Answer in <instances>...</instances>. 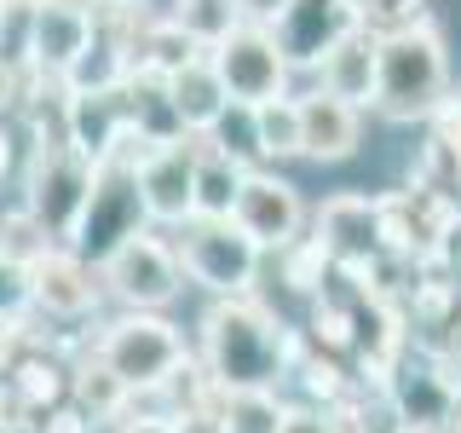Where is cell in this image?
Returning <instances> with one entry per match:
<instances>
[{
  "label": "cell",
  "mask_w": 461,
  "mask_h": 433,
  "mask_svg": "<svg viewBox=\"0 0 461 433\" xmlns=\"http://www.w3.org/2000/svg\"><path fill=\"white\" fill-rule=\"evenodd\" d=\"M300 329H288L259 295L213 300L196 324V358L220 393H277L294 370Z\"/></svg>",
  "instance_id": "cell-1"
},
{
  "label": "cell",
  "mask_w": 461,
  "mask_h": 433,
  "mask_svg": "<svg viewBox=\"0 0 461 433\" xmlns=\"http://www.w3.org/2000/svg\"><path fill=\"white\" fill-rule=\"evenodd\" d=\"M86 358H98V364L139 399V393H150V387H162L167 375L191 358V341H185V329L173 324L167 312H122V318H110V324H98L93 336H86Z\"/></svg>",
  "instance_id": "cell-2"
},
{
  "label": "cell",
  "mask_w": 461,
  "mask_h": 433,
  "mask_svg": "<svg viewBox=\"0 0 461 433\" xmlns=\"http://www.w3.org/2000/svg\"><path fill=\"white\" fill-rule=\"evenodd\" d=\"M450 93V52H444L438 29L403 41H381V64H375V110L386 122H432V110Z\"/></svg>",
  "instance_id": "cell-3"
},
{
  "label": "cell",
  "mask_w": 461,
  "mask_h": 433,
  "mask_svg": "<svg viewBox=\"0 0 461 433\" xmlns=\"http://www.w3.org/2000/svg\"><path fill=\"white\" fill-rule=\"evenodd\" d=\"M93 162L76 144H35L23 168V208L47 226V237L58 249H76L81 220H86V197H93Z\"/></svg>",
  "instance_id": "cell-4"
},
{
  "label": "cell",
  "mask_w": 461,
  "mask_h": 433,
  "mask_svg": "<svg viewBox=\"0 0 461 433\" xmlns=\"http://www.w3.org/2000/svg\"><path fill=\"white\" fill-rule=\"evenodd\" d=\"M98 283H104V300H115L122 312H167L185 295V266L162 231L144 226L98 260Z\"/></svg>",
  "instance_id": "cell-5"
},
{
  "label": "cell",
  "mask_w": 461,
  "mask_h": 433,
  "mask_svg": "<svg viewBox=\"0 0 461 433\" xmlns=\"http://www.w3.org/2000/svg\"><path fill=\"white\" fill-rule=\"evenodd\" d=\"M167 243L185 266V283L208 289L213 300L254 295V278H259L266 254L237 231V220H185L179 231H167Z\"/></svg>",
  "instance_id": "cell-6"
},
{
  "label": "cell",
  "mask_w": 461,
  "mask_h": 433,
  "mask_svg": "<svg viewBox=\"0 0 461 433\" xmlns=\"http://www.w3.org/2000/svg\"><path fill=\"white\" fill-rule=\"evenodd\" d=\"M208 64L237 110H259L271 98H288V76H294L288 58L277 52V35L271 29H249V23L230 29L220 47L208 52Z\"/></svg>",
  "instance_id": "cell-7"
},
{
  "label": "cell",
  "mask_w": 461,
  "mask_h": 433,
  "mask_svg": "<svg viewBox=\"0 0 461 433\" xmlns=\"http://www.w3.org/2000/svg\"><path fill=\"white\" fill-rule=\"evenodd\" d=\"M230 220L259 254H283L306 237V202H300V185H288L277 168H249Z\"/></svg>",
  "instance_id": "cell-8"
},
{
  "label": "cell",
  "mask_w": 461,
  "mask_h": 433,
  "mask_svg": "<svg viewBox=\"0 0 461 433\" xmlns=\"http://www.w3.org/2000/svg\"><path fill=\"white\" fill-rule=\"evenodd\" d=\"M133 231H144V202H139V168L127 162H98L93 197H86V220L76 237V254L98 266L110 249H122Z\"/></svg>",
  "instance_id": "cell-9"
},
{
  "label": "cell",
  "mask_w": 461,
  "mask_h": 433,
  "mask_svg": "<svg viewBox=\"0 0 461 433\" xmlns=\"http://www.w3.org/2000/svg\"><path fill=\"white\" fill-rule=\"evenodd\" d=\"M139 202H144V226H156V231H179L185 220H196V151H191V139H167L144 156Z\"/></svg>",
  "instance_id": "cell-10"
},
{
  "label": "cell",
  "mask_w": 461,
  "mask_h": 433,
  "mask_svg": "<svg viewBox=\"0 0 461 433\" xmlns=\"http://www.w3.org/2000/svg\"><path fill=\"white\" fill-rule=\"evenodd\" d=\"M317 243L329 249V260L364 289V278L381 260V226H375V197L364 191H335L317 208Z\"/></svg>",
  "instance_id": "cell-11"
},
{
  "label": "cell",
  "mask_w": 461,
  "mask_h": 433,
  "mask_svg": "<svg viewBox=\"0 0 461 433\" xmlns=\"http://www.w3.org/2000/svg\"><path fill=\"white\" fill-rule=\"evenodd\" d=\"M352 29H357V0H288L283 23L271 35H277L288 69H317Z\"/></svg>",
  "instance_id": "cell-12"
},
{
  "label": "cell",
  "mask_w": 461,
  "mask_h": 433,
  "mask_svg": "<svg viewBox=\"0 0 461 433\" xmlns=\"http://www.w3.org/2000/svg\"><path fill=\"white\" fill-rule=\"evenodd\" d=\"M29 283H35V312H47V324L93 318L98 307H104L98 266H86L76 249H52L47 260H35V266H29Z\"/></svg>",
  "instance_id": "cell-13"
},
{
  "label": "cell",
  "mask_w": 461,
  "mask_h": 433,
  "mask_svg": "<svg viewBox=\"0 0 461 433\" xmlns=\"http://www.w3.org/2000/svg\"><path fill=\"white\" fill-rule=\"evenodd\" d=\"M294 105H300V156H312V162H346V156H357V144H364V110L329 98L323 87L300 93Z\"/></svg>",
  "instance_id": "cell-14"
},
{
  "label": "cell",
  "mask_w": 461,
  "mask_h": 433,
  "mask_svg": "<svg viewBox=\"0 0 461 433\" xmlns=\"http://www.w3.org/2000/svg\"><path fill=\"white\" fill-rule=\"evenodd\" d=\"M93 12L86 0H41L35 12V69L47 81H64V69L93 47Z\"/></svg>",
  "instance_id": "cell-15"
},
{
  "label": "cell",
  "mask_w": 461,
  "mask_h": 433,
  "mask_svg": "<svg viewBox=\"0 0 461 433\" xmlns=\"http://www.w3.org/2000/svg\"><path fill=\"white\" fill-rule=\"evenodd\" d=\"M375 64H381V47H375L364 29H352V35L317 64V87H323L329 98H340V105H352V110H375Z\"/></svg>",
  "instance_id": "cell-16"
},
{
  "label": "cell",
  "mask_w": 461,
  "mask_h": 433,
  "mask_svg": "<svg viewBox=\"0 0 461 433\" xmlns=\"http://www.w3.org/2000/svg\"><path fill=\"white\" fill-rule=\"evenodd\" d=\"M167 105H173V122H179V134H213V127L225 122L230 98H225L220 76H213L208 52L191 58L179 76H167Z\"/></svg>",
  "instance_id": "cell-17"
},
{
  "label": "cell",
  "mask_w": 461,
  "mask_h": 433,
  "mask_svg": "<svg viewBox=\"0 0 461 433\" xmlns=\"http://www.w3.org/2000/svg\"><path fill=\"white\" fill-rule=\"evenodd\" d=\"M69 410H76L86 428H115L133 410V393H127L98 358H86V364L69 370Z\"/></svg>",
  "instance_id": "cell-18"
},
{
  "label": "cell",
  "mask_w": 461,
  "mask_h": 433,
  "mask_svg": "<svg viewBox=\"0 0 461 433\" xmlns=\"http://www.w3.org/2000/svg\"><path fill=\"white\" fill-rule=\"evenodd\" d=\"M12 387H18V399L29 404V410H58V404H69V364L58 353H47V346H23V358L12 364L6 375Z\"/></svg>",
  "instance_id": "cell-19"
},
{
  "label": "cell",
  "mask_w": 461,
  "mask_h": 433,
  "mask_svg": "<svg viewBox=\"0 0 461 433\" xmlns=\"http://www.w3.org/2000/svg\"><path fill=\"white\" fill-rule=\"evenodd\" d=\"M357 29L381 47V41H403L432 29V0H357Z\"/></svg>",
  "instance_id": "cell-20"
},
{
  "label": "cell",
  "mask_w": 461,
  "mask_h": 433,
  "mask_svg": "<svg viewBox=\"0 0 461 433\" xmlns=\"http://www.w3.org/2000/svg\"><path fill=\"white\" fill-rule=\"evenodd\" d=\"M254 151H259V168L300 156V105H294V93L254 110Z\"/></svg>",
  "instance_id": "cell-21"
},
{
  "label": "cell",
  "mask_w": 461,
  "mask_h": 433,
  "mask_svg": "<svg viewBox=\"0 0 461 433\" xmlns=\"http://www.w3.org/2000/svg\"><path fill=\"white\" fill-rule=\"evenodd\" d=\"M283 416L288 399L277 393H220V404H213L220 433H283Z\"/></svg>",
  "instance_id": "cell-22"
},
{
  "label": "cell",
  "mask_w": 461,
  "mask_h": 433,
  "mask_svg": "<svg viewBox=\"0 0 461 433\" xmlns=\"http://www.w3.org/2000/svg\"><path fill=\"white\" fill-rule=\"evenodd\" d=\"M167 18L179 23L202 52H213V47H220V41L230 35V29L242 23V18H237V0H173Z\"/></svg>",
  "instance_id": "cell-23"
},
{
  "label": "cell",
  "mask_w": 461,
  "mask_h": 433,
  "mask_svg": "<svg viewBox=\"0 0 461 433\" xmlns=\"http://www.w3.org/2000/svg\"><path fill=\"white\" fill-rule=\"evenodd\" d=\"M58 249V243L47 237V226L35 220V214L23 208H6L0 214V260H18V266H35V260H47Z\"/></svg>",
  "instance_id": "cell-24"
},
{
  "label": "cell",
  "mask_w": 461,
  "mask_h": 433,
  "mask_svg": "<svg viewBox=\"0 0 461 433\" xmlns=\"http://www.w3.org/2000/svg\"><path fill=\"white\" fill-rule=\"evenodd\" d=\"M277 266H283V283L294 289V295H312L317 300V295H323V278L335 272V260H329V249L317 237H300L294 249L277 254Z\"/></svg>",
  "instance_id": "cell-25"
},
{
  "label": "cell",
  "mask_w": 461,
  "mask_h": 433,
  "mask_svg": "<svg viewBox=\"0 0 461 433\" xmlns=\"http://www.w3.org/2000/svg\"><path fill=\"white\" fill-rule=\"evenodd\" d=\"M29 312H35V283H29V266H18V260H0V324L18 329Z\"/></svg>",
  "instance_id": "cell-26"
},
{
  "label": "cell",
  "mask_w": 461,
  "mask_h": 433,
  "mask_svg": "<svg viewBox=\"0 0 461 433\" xmlns=\"http://www.w3.org/2000/svg\"><path fill=\"white\" fill-rule=\"evenodd\" d=\"M213 144H220L230 162L259 168V151H254V110H237V105H230V110H225V122L213 127Z\"/></svg>",
  "instance_id": "cell-27"
},
{
  "label": "cell",
  "mask_w": 461,
  "mask_h": 433,
  "mask_svg": "<svg viewBox=\"0 0 461 433\" xmlns=\"http://www.w3.org/2000/svg\"><path fill=\"white\" fill-rule=\"evenodd\" d=\"M283 433H335V422H329V410H317V404H288L283 416Z\"/></svg>",
  "instance_id": "cell-28"
},
{
  "label": "cell",
  "mask_w": 461,
  "mask_h": 433,
  "mask_svg": "<svg viewBox=\"0 0 461 433\" xmlns=\"http://www.w3.org/2000/svg\"><path fill=\"white\" fill-rule=\"evenodd\" d=\"M288 12V0H237V18L249 29H277Z\"/></svg>",
  "instance_id": "cell-29"
},
{
  "label": "cell",
  "mask_w": 461,
  "mask_h": 433,
  "mask_svg": "<svg viewBox=\"0 0 461 433\" xmlns=\"http://www.w3.org/2000/svg\"><path fill=\"white\" fill-rule=\"evenodd\" d=\"M115 433H173V422H162V416H144V410H127L122 422H115Z\"/></svg>",
  "instance_id": "cell-30"
},
{
  "label": "cell",
  "mask_w": 461,
  "mask_h": 433,
  "mask_svg": "<svg viewBox=\"0 0 461 433\" xmlns=\"http://www.w3.org/2000/svg\"><path fill=\"white\" fill-rule=\"evenodd\" d=\"M173 433H220L213 416H185V422H173Z\"/></svg>",
  "instance_id": "cell-31"
},
{
  "label": "cell",
  "mask_w": 461,
  "mask_h": 433,
  "mask_svg": "<svg viewBox=\"0 0 461 433\" xmlns=\"http://www.w3.org/2000/svg\"><path fill=\"white\" fill-rule=\"evenodd\" d=\"M12 156H18V144H12V127L0 122V180L12 173Z\"/></svg>",
  "instance_id": "cell-32"
},
{
  "label": "cell",
  "mask_w": 461,
  "mask_h": 433,
  "mask_svg": "<svg viewBox=\"0 0 461 433\" xmlns=\"http://www.w3.org/2000/svg\"><path fill=\"white\" fill-rule=\"evenodd\" d=\"M456 283H461V237H456Z\"/></svg>",
  "instance_id": "cell-33"
},
{
  "label": "cell",
  "mask_w": 461,
  "mask_h": 433,
  "mask_svg": "<svg viewBox=\"0 0 461 433\" xmlns=\"http://www.w3.org/2000/svg\"><path fill=\"white\" fill-rule=\"evenodd\" d=\"M0 433H12V428H0Z\"/></svg>",
  "instance_id": "cell-34"
}]
</instances>
